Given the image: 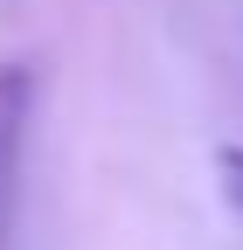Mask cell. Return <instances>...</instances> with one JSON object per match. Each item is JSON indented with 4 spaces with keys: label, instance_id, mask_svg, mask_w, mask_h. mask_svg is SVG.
Listing matches in <instances>:
<instances>
[{
    "label": "cell",
    "instance_id": "cell-1",
    "mask_svg": "<svg viewBox=\"0 0 243 250\" xmlns=\"http://www.w3.org/2000/svg\"><path fill=\"white\" fill-rule=\"evenodd\" d=\"M28 118H35V62H0V250H7L14 208H21Z\"/></svg>",
    "mask_w": 243,
    "mask_h": 250
},
{
    "label": "cell",
    "instance_id": "cell-2",
    "mask_svg": "<svg viewBox=\"0 0 243 250\" xmlns=\"http://www.w3.org/2000/svg\"><path fill=\"white\" fill-rule=\"evenodd\" d=\"M216 167H223V195H229V208L243 215V146H223Z\"/></svg>",
    "mask_w": 243,
    "mask_h": 250
}]
</instances>
